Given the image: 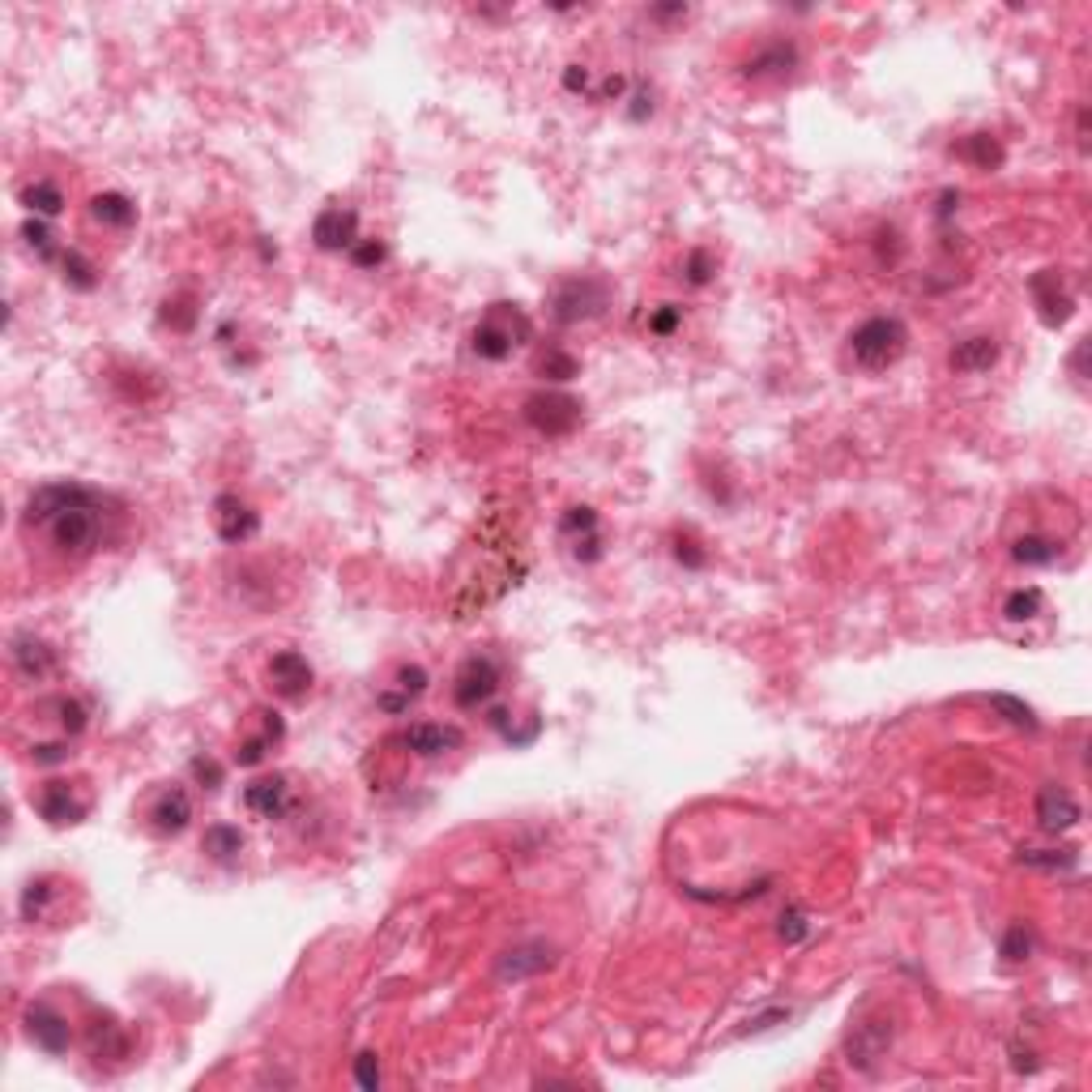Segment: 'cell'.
I'll use <instances>...</instances> for the list:
<instances>
[{"mask_svg":"<svg viewBox=\"0 0 1092 1092\" xmlns=\"http://www.w3.org/2000/svg\"><path fill=\"white\" fill-rule=\"evenodd\" d=\"M909 346V329L900 316H871L862 321L858 329L849 333V351H853V363L867 367V372H883L905 354Z\"/></svg>","mask_w":1092,"mask_h":1092,"instance_id":"2","label":"cell"},{"mask_svg":"<svg viewBox=\"0 0 1092 1092\" xmlns=\"http://www.w3.org/2000/svg\"><path fill=\"white\" fill-rule=\"evenodd\" d=\"M26 1032H31V1041L39 1050H47V1054H68V1046H73V1025H68L52 1002H31L26 1007Z\"/></svg>","mask_w":1092,"mask_h":1092,"instance_id":"9","label":"cell"},{"mask_svg":"<svg viewBox=\"0 0 1092 1092\" xmlns=\"http://www.w3.org/2000/svg\"><path fill=\"white\" fill-rule=\"evenodd\" d=\"M1079 816H1084V811H1079V802L1071 798V790L1046 786L1037 793V823L1046 832H1054V837H1058V832H1067V828H1076Z\"/></svg>","mask_w":1092,"mask_h":1092,"instance_id":"17","label":"cell"},{"mask_svg":"<svg viewBox=\"0 0 1092 1092\" xmlns=\"http://www.w3.org/2000/svg\"><path fill=\"white\" fill-rule=\"evenodd\" d=\"M214 530H218V538H222L226 546H240L247 538H256V530H261V512H256L247 500H240V495L222 491L214 500Z\"/></svg>","mask_w":1092,"mask_h":1092,"instance_id":"8","label":"cell"},{"mask_svg":"<svg viewBox=\"0 0 1092 1092\" xmlns=\"http://www.w3.org/2000/svg\"><path fill=\"white\" fill-rule=\"evenodd\" d=\"M256 717H261V734H265L270 742H282V739H286V721H282V713H277V709H261Z\"/></svg>","mask_w":1092,"mask_h":1092,"instance_id":"51","label":"cell"},{"mask_svg":"<svg viewBox=\"0 0 1092 1092\" xmlns=\"http://www.w3.org/2000/svg\"><path fill=\"white\" fill-rule=\"evenodd\" d=\"M22 240H26V247H35L43 261H52L56 256V244H52V226H47V218H26L22 222Z\"/></svg>","mask_w":1092,"mask_h":1092,"instance_id":"34","label":"cell"},{"mask_svg":"<svg viewBox=\"0 0 1092 1092\" xmlns=\"http://www.w3.org/2000/svg\"><path fill=\"white\" fill-rule=\"evenodd\" d=\"M91 218L98 226H112V231H128L137 222V205L128 201L124 193H94L91 196Z\"/></svg>","mask_w":1092,"mask_h":1092,"instance_id":"23","label":"cell"},{"mask_svg":"<svg viewBox=\"0 0 1092 1092\" xmlns=\"http://www.w3.org/2000/svg\"><path fill=\"white\" fill-rule=\"evenodd\" d=\"M270 747H273V742L265 739V734H256V739L240 742V751H235V764H240V768H256V764L270 756Z\"/></svg>","mask_w":1092,"mask_h":1092,"instance_id":"43","label":"cell"},{"mask_svg":"<svg viewBox=\"0 0 1092 1092\" xmlns=\"http://www.w3.org/2000/svg\"><path fill=\"white\" fill-rule=\"evenodd\" d=\"M960 154H965L969 163L977 167V171H995V167H1002V145H999L990 133H973V137H965Z\"/></svg>","mask_w":1092,"mask_h":1092,"instance_id":"28","label":"cell"},{"mask_svg":"<svg viewBox=\"0 0 1092 1092\" xmlns=\"http://www.w3.org/2000/svg\"><path fill=\"white\" fill-rule=\"evenodd\" d=\"M201 849H205V858H214V862H235L244 853V832L235 828V823H210L205 837H201Z\"/></svg>","mask_w":1092,"mask_h":1092,"instance_id":"24","label":"cell"},{"mask_svg":"<svg viewBox=\"0 0 1092 1092\" xmlns=\"http://www.w3.org/2000/svg\"><path fill=\"white\" fill-rule=\"evenodd\" d=\"M555 965V948L542 939H530V943H516V948H508L500 956V965H495V977L500 981H530L538 977V973H546Z\"/></svg>","mask_w":1092,"mask_h":1092,"instance_id":"11","label":"cell"},{"mask_svg":"<svg viewBox=\"0 0 1092 1092\" xmlns=\"http://www.w3.org/2000/svg\"><path fill=\"white\" fill-rule=\"evenodd\" d=\"M1032 295H1037L1041 321H1046L1050 329H1058V325L1071 316V295H1062V286H1058V273H1054V270H1041L1037 277H1032Z\"/></svg>","mask_w":1092,"mask_h":1092,"instance_id":"21","label":"cell"},{"mask_svg":"<svg viewBox=\"0 0 1092 1092\" xmlns=\"http://www.w3.org/2000/svg\"><path fill=\"white\" fill-rule=\"evenodd\" d=\"M525 423L533 427L546 440H563L581 427V402L559 389H546V393H533L525 397Z\"/></svg>","mask_w":1092,"mask_h":1092,"instance_id":"5","label":"cell"},{"mask_svg":"<svg viewBox=\"0 0 1092 1092\" xmlns=\"http://www.w3.org/2000/svg\"><path fill=\"white\" fill-rule=\"evenodd\" d=\"M150 823H154V832H163V837H180L188 823H193V798H188V790L171 786V790L158 793L154 807H150Z\"/></svg>","mask_w":1092,"mask_h":1092,"instance_id":"18","label":"cell"},{"mask_svg":"<svg viewBox=\"0 0 1092 1092\" xmlns=\"http://www.w3.org/2000/svg\"><path fill=\"white\" fill-rule=\"evenodd\" d=\"M1011 559L1025 563V568H1046V563L1058 559V542L1046 538V533H1025V538H1016V546H1011Z\"/></svg>","mask_w":1092,"mask_h":1092,"instance_id":"26","label":"cell"},{"mask_svg":"<svg viewBox=\"0 0 1092 1092\" xmlns=\"http://www.w3.org/2000/svg\"><path fill=\"white\" fill-rule=\"evenodd\" d=\"M31 760L39 764V768L65 764V760H68V742H39V747H31Z\"/></svg>","mask_w":1092,"mask_h":1092,"instance_id":"46","label":"cell"},{"mask_svg":"<svg viewBox=\"0 0 1092 1092\" xmlns=\"http://www.w3.org/2000/svg\"><path fill=\"white\" fill-rule=\"evenodd\" d=\"M244 807L256 819H282L291 811V786L286 777H256L244 786Z\"/></svg>","mask_w":1092,"mask_h":1092,"instance_id":"15","label":"cell"},{"mask_svg":"<svg viewBox=\"0 0 1092 1092\" xmlns=\"http://www.w3.org/2000/svg\"><path fill=\"white\" fill-rule=\"evenodd\" d=\"M948 363H951V372H960V376H977V372H990V367L999 363V342H995V337H986V333H977V337H965V342H960V346H951Z\"/></svg>","mask_w":1092,"mask_h":1092,"instance_id":"20","label":"cell"},{"mask_svg":"<svg viewBox=\"0 0 1092 1092\" xmlns=\"http://www.w3.org/2000/svg\"><path fill=\"white\" fill-rule=\"evenodd\" d=\"M990 709L995 713H1002V717L1011 721V726H1020V730H1037V717H1032V709L1025 700H1016V696H990Z\"/></svg>","mask_w":1092,"mask_h":1092,"instance_id":"36","label":"cell"},{"mask_svg":"<svg viewBox=\"0 0 1092 1092\" xmlns=\"http://www.w3.org/2000/svg\"><path fill=\"white\" fill-rule=\"evenodd\" d=\"M312 662L303 658L299 649H282L270 658V688L277 691L282 700H303L312 691Z\"/></svg>","mask_w":1092,"mask_h":1092,"instance_id":"12","label":"cell"},{"mask_svg":"<svg viewBox=\"0 0 1092 1092\" xmlns=\"http://www.w3.org/2000/svg\"><path fill=\"white\" fill-rule=\"evenodd\" d=\"M9 658H13V670L22 674V679H31V683L47 679V674H52V666H56L52 644H43L39 637H31V632L13 637V649H9Z\"/></svg>","mask_w":1092,"mask_h":1092,"instance_id":"19","label":"cell"},{"mask_svg":"<svg viewBox=\"0 0 1092 1092\" xmlns=\"http://www.w3.org/2000/svg\"><path fill=\"white\" fill-rule=\"evenodd\" d=\"M538 376H542V380H551V384H568V380H577V376H581V363H577V354L551 346L546 354H538Z\"/></svg>","mask_w":1092,"mask_h":1092,"instance_id":"27","label":"cell"},{"mask_svg":"<svg viewBox=\"0 0 1092 1092\" xmlns=\"http://www.w3.org/2000/svg\"><path fill=\"white\" fill-rule=\"evenodd\" d=\"M538 730H542V721H538V717H530V726H525V730H508L504 739H508L512 747H530V742L538 739Z\"/></svg>","mask_w":1092,"mask_h":1092,"instance_id":"55","label":"cell"},{"mask_svg":"<svg viewBox=\"0 0 1092 1092\" xmlns=\"http://www.w3.org/2000/svg\"><path fill=\"white\" fill-rule=\"evenodd\" d=\"M1002 614H1007L1011 623H1028L1041 614V589H1016L1007 593V602H1002Z\"/></svg>","mask_w":1092,"mask_h":1092,"instance_id":"33","label":"cell"},{"mask_svg":"<svg viewBox=\"0 0 1092 1092\" xmlns=\"http://www.w3.org/2000/svg\"><path fill=\"white\" fill-rule=\"evenodd\" d=\"M713 273H717V265H713V256L704 252V247H691L688 261H683V277H688V286H709Z\"/></svg>","mask_w":1092,"mask_h":1092,"instance_id":"37","label":"cell"},{"mask_svg":"<svg viewBox=\"0 0 1092 1092\" xmlns=\"http://www.w3.org/2000/svg\"><path fill=\"white\" fill-rule=\"evenodd\" d=\"M956 210H960V193H951V188H948V193L939 196V210H935V214H939V222H948V218L956 214Z\"/></svg>","mask_w":1092,"mask_h":1092,"instance_id":"58","label":"cell"},{"mask_svg":"<svg viewBox=\"0 0 1092 1092\" xmlns=\"http://www.w3.org/2000/svg\"><path fill=\"white\" fill-rule=\"evenodd\" d=\"M98 495L86 504H77V508H68L61 516H52V521L43 525L47 538H52V551L65 555V559H86V555H94L98 546V533H103V516H98Z\"/></svg>","mask_w":1092,"mask_h":1092,"instance_id":"3","label":"cell"},{"mask_svg":"<svg viewBox=\"0 0 1092 1092\" xmlns=\"http://www.w3.org/2000/svg\"><path fill=\"white\" fill-rule=\"evenodd\" d=\"M628 103H632V107H628L632 120H649V116H653V94H649V86H637Z\"/></svg>","mask_w":1092,"mask_h":1092,"instance_id":"52","label":"cell"},{"mask_svg":"<svg viewBox=\"0 0 1092 1092\" xmlns=\"http://www.w3.org/2000/svg\"><path fill=\"white\" fill-rule=\"evenodd\" d=\"M611 303V291L607 282L598 277H572V282H559L551 295V321L555 325H581V321H593L602 316Z\"/></svg>","mask_w":1092,"mask_h":1092,"instance_id":"4","label":"cell"},{"mask_svg":"<svg viewBox=\"0 0 1092 1092\" xmlns=\"http://www.w3.org/2000/svg\"><path fill=\"white\" fill-rule=\"evenodd\" d=\"M86 500H94L91 486H82V482H47V486H39V491H31L22 521L26 525H47L52 516L77 508V504H86Z\"/></svg>","mask_w":1092,"mask_h":1092,"instance_id":"7","label":"cell"},{"mask_svg":"<svg viewBox=\"0 0 1092 1092\" xmlns=\"http://www.w3.org/2000/svg\"><path fill=\"white\" fill-rule=\"evenodd\" d=\"M674 559H679L683 568H704V563H709V555L700 551V542L679 538V542H674Z\"/></svg>","mask_w":1092,"mask_h":1092,"instance_id":"48","label":"cell"},{"mask_svg":"<svg viewBox=\"0 0 1092 1092\" xmlns=\"http://www.w3.org/2000/svg\"><path fill=\"white\" fill-rule=\"evenodd\" d=\"M427 683H431V679H427V670H423V666H414V662H410V666H397V674H393V688H397V691H405L410 700H419V696H423Z\"/></svg>","mask_w":1092,"mask_h":1092,"instance_id":"40","label":"cell"},{"mask_svg":"<svg viewBox=\"0 0 1092 1092\" xmlns=\"http://www.w3.org/2000/svg\"><path fill=\"white\" fill-rule=\"evenodd\" d=\"M1032 948H1037V939H1032V930L1025 926V922H1011V926L1002 930L999 956L1007 960V965H1020V960H1028V956H1032Z\"/></svg>","mask_w":1092,"mask_h":1092,"instance_id":"30","label":"cell"},{"mask_svg":"<svg viewBox=\"0 0 1092 1092\" xmlns=\"http://www.w3.org/2000/svg\"><path fill=\"white\" fill-rule=\"evenodd\" d=\"M486 726H491V730H500V734H508V730L516 726V717H512L508 709H504V704H495V709L486 713Z\"/></svg>","mask_w":1092,"mask_h":1092,"instance_id":"57","label":"cell"},{"mask_svg":"<svg viewBox=\"0 0 1092 1092\" xmlns=\"http://www.w3.org/2000/svg\"><path fill=\"white\" fill-rule=\"evenodd\" d=\"M559 530L568 533L572 542H577V538H585V533H598V512H593L589 504H577V508H568V512H563Z\"/></svg>","mask_w":1092,"mask_h":1092,"instance_id":"35","label":"cell"},{"mask_svg":"<svg viewBox=\"0 0 1092 1092\" xmlns=\"http://www.w3.org/2000/svg\"><path fill=\"white\" fill-rule=\"evenodd\" d=\"M563 86H568L572 94H589V91H593L589 68H585V65H568V68H563Z\"/></svg>","mask_w":1092,"mask_h":1092,"instance_id":"50","label":"cell"},{"mask_svg":"<svg viewBox=\"0 0 1092 1092\" xmlns=\"http://www.w3.org/2000/svg\"><path fill=\"white\" fill-rule=\"evenodd\" d=\"M679 325H683V307H674V303H662L658 312L649 316V333L653 337H674V333H679Z\"/></svg>","mask_w":1092,"mask_h":1092,"instance_id":"41","label":"cell"},{"mask_svg":"<svg viewBox=\"0 0 1092 1092\" xmlns=\"http://www.w3.org/2000/svg\"><path fill=\"white\" fill-rule=\"evenodd\" d=\"M354 1084H359V1088H376V1084H380V1058H376L372 1050H363V1054L354 1058Z\"/></svg>","mask_w":1092,"mask_h":1092,"instance_id":"44","label":"cell"},{"mask_svg":"<svg viewBox=\"0 0 1092 1092\" xmlns=\"http://www.w3.org/2000/svg\"><path fill=\"white\" fill-rule=\"evenodd\" d=\"M389 261V247H384L380 240H359L351 247V265L354 270H376V265Z\"/></svg>","mask_w":1092,"mask_h":1092,"instance_id":"39","label":"cell"},{"mask_svg":"<svg viewBox=\"0 0 1092 1092\" xmlns=\"http://www.w3.org/2000/svg\"><path fill=\"white\" fill-rule=\"evenodd\" d=\"M798 65V47L793 43H768L764 52H756L747 65H742V77H786L790 68Z\"/></svg>","mask_w":1092,"mask_h":1092,"instance_id":"22","label":"cell"},{"mask_svg":"<svg viewBox=\"0 0 1092 1092\" xmlns=\"http://www.w3.org/2000/svg\"><path fill=\"white\" fill-rule=\"evenodd\" d=\"M22 205L35 218H61L65 214V193H61V184H52V180H35V184L22 188Z\"/></svg>","mask_w":1092,"mask_h":1092,"instance_id":"25","label":"cell"},{"mask_svg":"<svg viewBox=\"0 0 1092 1092\" xmlns=\"http://www.w3.org/2000/svg\"><path fill=\"white\" fill-rule=\"evenodd\" d=\"M495 691H500V666H495V658H486V653L465 658L461 670H456V679H453V704L456 709H482V704H491Z\"/></svg>","mask_w":1092,"mask_h":1092,"instance_id":"6","label":"cell"},{"mask_svg":"<svg viewBox=\"0 0 1092 1092\" xmlns=\"http://www.w3.org/2000/svg\"><path fill=\"white\" fill-rule=\"evenodd\" d=\"M35 807H39V816H43L47 823H52V828H68V823H82V819H86V811H91V802H86V798H77V793H73V786H68V781H47V786L39 790Z\"/></svg>","mask_w":1092,"mask_h":1092,"instance_id":"14","label":"cell"},{"mask_svg":"<svg viewBox=\"0 0 1092 1092\" xmlns=\"http://www.w3.org/2000/svg\"><path fill=\"white\" fill-rule=\"evenodd\" d=\"M163 321L171 325V329L188 333V329H193V325H196V307H193V299H180V303H175V312H171V307H167V312H163Z\"/></svg>","mask_w":1092,"mask_h":1092,"instance_id":"47","label":"cell"},{"mask_svg":"<svg viewBox=\"0 0 1092 1092\" xmlns=\"http://www.w3.org/2000/svg\"><path fill=\"white\" fill-rule=\"evenodd\" d=\"M402 747L419 760H435V756H444V751L461 747V730L440 726V721H419V726H410L402 734Z\"/></svg>","mask_w":1092,"mask_h":1092,"instance_id":"16","label":"cell"},{"mask_svg":"<svg viewBox=\"0 0 1092 1092\" xmlns=\"http://www.w3.org/2000/svg\"><path fill=\"white\" fill-rule=\"evenodd\" d=\"M653 17H662V22H666V17H688V5H658Z\"/></svg>","mask_w":1092,"mask_h":1092,"instance_id":"59","label":"cell"},{"mask_svg":"<svg viewBox=\"0 0 1092 1092\" xmlns=\"http://www.w3.org/2000/svg\"><path fill=\"white\" fill-rule=\"evenodd\" d=\"M1016 862L1032 871H1071L1079 858H1076V849H1020Z\"/></svg>","mask_w":1092,"mask_h":1092,"instance_id":"31","label":"cell"},{"mask_svg":"<svg viewBox=\"0 0 1092 1092\" xmlns=\"http://www.w3.org/2000/svg\"><path fill=\"white\" fill-rule=\"evenodd\" d=\"M52 897H56V888H52V879H31L22 888V922H39L47 913V905H52Z\"/></svg>","mask_w":1092,"mask_h":1092,"instance_id":"32","label":"cell"},{"mask_svg":"<svg viewBox=\"0 0 1092 1092\" xmlns=\"http://www.w3.org/2000/svg\"><path fill=\"white\" fill-rule=\"evenodd\" d=\"M572 555H577L581 563H598L602 559V533H585V538L572 542Z\"/></svg>","mask_w":1092,"mask_h":1092,"instance_id":"49","label":"cell"},{"mask_svg":"<svg viewBox=\"0 0 1092 1092\" xmlns=\"http://www.w3.org/2000/svg\"><path fill=\"white\" fill-rule=\"evenodd\" d=\"M56 709V721H61V730L68 734V739H77V734L86 730V704L82 700H68V696H61L52 704Z\"/></svg>","mask_w":1092,"mask_h":1092,"instance_id":"38","label":"cell"},{"mask_svg":"<svg viewBox=\"0 0 1092 1092\" xmlns=\"http://www.w3.org/2000/svg\"><path fill=\"white\" fill-rule=\"evenodd\" d=\"M1011 1067H1016V1071H1025V1076H1032V1071H1037L1041 1062H1037V1054H1032L1028 1046H1025V1050H1020V1046H1011Z\"/></svg>","mask_w":1092,"mask_h":1092,"instance_id":"56","label":"cell"},{"mask_svg":"<svg viewBox=\"0 0 1092 1092\" xmlns=\"http://www.w3.org/2000/svg\"><path fill=\"white\" fill-rule=\"evenodd\" d=\"M312 244L321 247V252H351V247L359 244V214L342 210V205L321 210L312 222Z\"/></svg>","mask_w":1092,"mask_h":1092,"instance_id":"10","label":"cell"},{"mask_svg":"<svg viewBox=\"0 0 1092 1092\" xmlns=\"http://www.w3.org/2000/svg\"><path fill=\"white\" fill-rule=\"evenodd\" d=\"M807 930H811L807 909H786V913H781V926H777L781 943H802V939H807Z\"/></svg>","mask_w":1092,"mask_h":1092,"instance_id":"42","label":"cell"},{"mask_svg":"<svg viewBox=\"0 0 1092 1092\" xmlns=\"http://www.w3.org/2000/svg\"><path fill=\"white\" fill-rule=\"evenodd\" d=\"M530 337H533V325H530V316H525L521 307H516V303H491L482 321L474 325L470 351L479 354V359H486V363H504L516 346H525Z\"/></svg>","mask_w":1092,"mask_h":1092,"instance_id":"1","label":"cell"},{"mask_svg":"<svg viewBox=\"0 0 1092 1092\" xmlns=\"http://www.w3.org/2000/svg\"><path fill=\"white\" fill-rule=\"evenodd\" d=\"M376 704H380L384 713H405V709H410L414 700L405 696V691H380V696H376Z\"/></svg>","mask_w":1092,"mask_h":1092,"instance_id":"54","label":"cell"},{"mask_svg":"<svg viewBox=\"0 0 1092 1092\" xmlns=\"http://www.w3.org/2000/svg\"><path fill=\"white\" fill-rule=\"evenodd\" d=\"M188 768H193V777L201 781L205 790H218V786H222V764H218V760H210V756H196L193 764H188Z\"/></svg>","mask_w":1092,"mask_h":1092,"instance_id":"45","label":"cell"},{"mask_svg":"<svg viewBox=\"0 0 1092 1092\" xmlns=\"http://www.w3.org/2000/svg\"><path fill=\"white\" fill-rule=\"evenodd\" d=\"M623 94H628V77H623V73H611L607 82L598 86V98H602V103H611V98H623Z\"/></svg>","mask_w":1092,"mask_h":1092,"instance_id":"53","label":"cell"},{"mask_svg":"<svg viewBox=\"0 0 1092 1092\" xmlns=\"http://www.w3.org/2000/svg\"><path fill=\"white\" fill-rule=\"evenodd\" d=\"M61 270H65L61 277H65L68 286H73V291H94V286H98V270H94V261H91V256H82L77 247H68V252H61Z\"/></svg>","mask_w":1092,"mask_h":1092,"instance_id":"29","label":"cell"},{"mask_svg":"<svg viewBox=\"0 0 1092 1092\" xmlns=\"http://www.w3.org/2000/svg\"><path fill=\"white\" fill-rule=\"evenodd\" d=\"M892 1046V1020H862V1025H853L849 1041H845V1054H849V1067L858 1071H875V1062L888 1054Z\"/></svg>","mask_w":1092,"mask_h":1092,"instance_id":"13","label":"cell"}]
</instances>
